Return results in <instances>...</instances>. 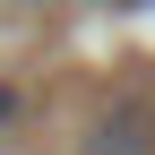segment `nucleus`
Listing matches in <instances>:
<instances>
[{
    "label": "nucleus",
    "instance_id": "2",
    "mask_svg": "<svg viewBox=\"0 0 155 155\" xmlns=\"http://www.w3.org/2000/svg\"><path fill=\"white\" fill-rule=\"evenodd\" d=\"M104 9H155V0H104Z\"/></svg>",
    "mask_w": 155,
    "mask_h": 155
},
{
    "label": "nucleus",
    "instance_id": "3",
    "mask_svg": "<svg viewBox=\"0 0 155 155\" xmlns=\"http://www.w3.org/2000/svg\"><path fill=\"white\" fill-rule=\"evenodd\" d=\"M17 9H52V0H17Z\"/></svg>",
    "mask_w": 155,
    "mask_h": 155
},
{
    "label": "nucleus",
    "instance_id": "1",
    "mask_svg": "<svg viewBox=\"0 0 155 155\" xmlns=\"http://www.w3.org/2000/svg\"><path fill=\"white\" fill-rule=\"evenodd\" d=\"M9 121H17V86H0V138H9Z\"/></svg>",
    "mask_w": 155,
    "mask_h": 155
}]
</instances>
